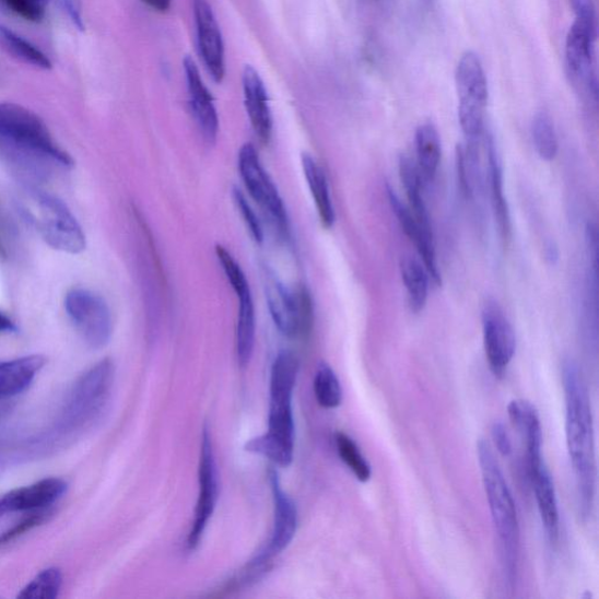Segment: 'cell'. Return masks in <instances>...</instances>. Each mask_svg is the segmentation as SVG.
Returning <instances> with one entry per match:
<instances>
[{"label":"cell","mask_w":599,"mask_h":599,"mask_svg":"<svg viewBox=\"0 0 599 599\" xmlns=\"http://www.w3.org/2000/svg\"><path fill=\"white\" fill-rule=\"evenodd\" d=\"M565 399V436L576 479L579 505L585 517L591 513L596 493L595 430L587 383L578 364L562 365Z\"/></svg>","instance_id":"cell-1"},{"label":"cell","mask_w":599,"mask_h":599,"mask_svg":"<svg viewBox=\"0 0 599 599\" xmlns=\"http://www.w3.org/2000/svg\"><path fill=\"white\" fill-rule=\"evenodd\" d=\"M0 154L28 171H42L47 164L63 168L74 165L39 116L15 104H0Z\"/></svg>","instance_id":"cell-2"},{"label":"cell","mask_w":599,"mask_h":599,"mask_svg":"<svg viewBox=\"0 0 599 599\" xmlns=\"http://www.w3.org/2000/svg\"><path fill=\"white\" fill-rule=\"evenodd\" d=\"M298 373L296 356L282 351L275 357L271 372L270 413L268 434L249 441L246 451L270 459L287 468L294 458L293 391Z\"/></svg>","instance_id":"cell-3"},{"label":"cell","mask_w":599,"mask_h":599,"mask_svg":"<svg viewBox=\"0 0 599 599\" xmlns=\"http://www.w3.org/2000/svg\"><path fill=\"white\" fill-rule=\"evenodd\" d=\"M482 484L495 532L501 542L504 571L510 588L517 582L520 559V524L517 506L493 448L485 439L477 444Z\"/></svg>","instance_id":"cell-4"},{"label":"cell","mask_w":599,"mask_h":599,"mask_svg":"<svg viewBox=\"0 0 599 599\" xmlns=\"http://www.w3.org/2000/svg\"><path fill=\"white\" fill-rule=\"evenodd\" d=\"M23 212L43 239L57 251L70 255L85 251V233L59 198L43 191H30L23 201Z\"/></svg>","instance_id":"cell-5"},{"label":"cell","mask_w":599,"mask_h":599,"mask_svg":"<svg viewBox=\"0 0 599 599\" xmlns=\"http://www.w3.org/2000/svg\"><path fill=\"white\" fill-rule=\"evenodd\" d=\"M456 83L459 96V122L469 144L484 139L489 83L482 63L473 52L465 54L457 66Z\"/></svg>","instance_id":"cell-6"},{"label":"cell","mask_w":599,"mask_h":599,"mask_svg":"<svg viewBox=\"0 0 599 599\" xmlns=\"http://www.w3.org/2000/svg\"><path fill=\"white\" fill-rule=\"evenodd\" d=\"M269 480L274 502V522L272 535L261 551L246 564L240 574L239 584L249 586L270 569L274 557L291 544L297 528V512L292 498L282 490L278 472L271 469Z\"/></svg>","instance_id":"cell-7"},{"label":"cell","mask_w":599,"mask_h":599,"mask_svg":"<svg viewBox=\"0 0 599 599\" xmlns=\"http://www.w3.org/2000/svg\"><path fill=\"white\" fill-rule=\"evenodd\" d=\"M114 363L98 362L75 383L62 411L66 427L83 426L102 414L114 385Z\"/></svg>","instance_id":"cell-8"},{"label":"cell","mask_w":599,"mask_h":599,"mask_svg":"<svg viewBox=\"0 0 599 599\" xmlns=\"http://www.w3.org/2000/svg\"><path fill=\"white\" fill-rule=\"evenodd\" d=\"M266 302L277 328L287 338L308 334L313 326V303L305 287L289 290L275 273L263 269Z\"/></svg>","instance_id":"cell-9"},{"label":"cell","mask_w":599,"mask_h":599,"mask_svg":"<svg viewBox=\"0 0 599 599\" xmlns=\"http://www.w3.org/2000/svg\"><path fill=\"white\" fill-rule=\"evenodd\" d=\"M64 308L79 334L94 349L105 348L111 338L113 320L103 296L83 289L66 295Z\"/></svg>","instance_id":"cell-10"},{"label":"cell","mask_w":599,"mask_h":599,"mask_svg":"<svg viewBox=\"0 0 599 599\" xmlns=\"http://www.w3.org/2000/svg\"><path fill=\"white\" fill-rule=\"evenodd\" d=\"M238 169L245 188L254 201L269 214L281 233L289 231V215L278 188L251 143L242 146L238 155Z\"/></svg>","instance_id":"cell-11"},{"label":"cell","mask_w":599,"mask_h":599,"mask_svg":"<svg viewBox=\"0 0 599 599\" xmlns=\"http://www.w3.org/2000/svg\"><path fill=\"white\" fill-rule=\"evenodd\" d=\"M199 493L195 509V519L189 531L187 547L190 552L203 539L205 529L220 498V474L215 462L212 439L208 426L203 428L201 458L198 468Z\"/></svg>","instance_id":"cell-12"},{"label":"cell","mask_w":599,"mask_h":599,"mask_svg":"<svg viewBox=\"0 0 599 599\" xmlns=\"http://www.w3.org/2000/svg\"><path fill=\"white\" fill-rule=\"evenodd\" d=\"M596 20L576 19L565 42V63L575 85L597 97L595 73Z\"/></svg>","instance_id":"cell-13"},{"label":"cell","mask_w":599,"mask_h":599,"mask_svg":"<svg viewBox=\"0 0 599 599\" xmlns=\"http://www.w3.org/2000/svg\"><path fill=\"white\" fill-rule=\"evenodd\" d=\"M482 331L490 369L495 377L503 378L517 351V337L507 316L496 304H489L482 310Z\"/></svg>","instance_id":"cell-14"},{"label":"cell","mask_w":599,"mask_h":599,"mask_svg":"<svg viewBox=\"0 0 599 599\" xmlns=\"http://www.w3.org/2000/svg\"><path fill=\"white\" fill-rule=\"evenodd\" d=\"M199 55L215 82L225 77V48L222 32L208 0H193Z\"/></svg>","instance_id":"cell-15"},{"label":"cell","mask_w":599,"mask_h":599,"mask_svg":"<svg viewBox=\"0 0 599 599\" xmlns=\"http://www.w3.org/2000/svg\"><path fill=\"white\" fill-rule=\"evenodd\" d=\"M224 273L239 300L236 347L238 362L240 367L245 368L252 359L256 342V309L252 292L240 265H228Z\"/></svg>","instance_id":"cell-16"},{"label":"cell","mask_w":599,"mask_h":599,"mask_svg":"<svg viewBox=\"0 0 599 599\" xmlns=\"http://www.w3.org/2000/svg\"><path fill=\"white\" fill-rule=\"evenodd\" d=\"M183 66H185L193 119L205 142L213 144L219 137L220 119L212 94L205 86L195 61L190 57H186Z\"/></svg>","instance_id":"cell-17"},{"label":"cell","mask_w":599,"mask_h":599,"mask_svg":"<svg viewBox=\"0 0 599 599\" xmlns=\"http://www.w3.org/2000/svg\"><path fill=\"white\" fill-rule=\"evenodd\" d=\"M62 479H43L35 484L16 489L0 498V515L13 512H35L55 505L68 492Z\"/></svg>","instance_id":"cell-18"},{"label":"cell","mask_w":599,"mask_h":599,"mask_svg":"<svg viewBox=\"0 0 599 599\" xmlns=\"http://www.w3.org/2000/svg\"><path fill=\"white\" fill-rule=\"evenodd\" d=\"M387 192L390 207L399 225H401L408 238L418 248L428 277L435 282V285L441 286L442 275L437 262L434 233H427L422 228L419 222L415 221L410 208L399 199L390 187H387Z\"/></svg>","instance_id":"cell-19"},{"label":"cell","mask_w":599,"mask_h":599,"mask_svg":"<svg viewBox=\"0 0 599 599\" xmlns=\"http://www.w3.org/2000/svg\"><path fill=\"white\" fill-rule=\"evenodd\" d=\"M245 107L256 136L263 144L272 138L273 119L268 91L252 66H246L243 74Z\"/></svg>","instance_id":"cell-20"},{"label":"cell","mask_w":599,"mask_h":599,"mask_svg":"<svg viewBox=\"0 0 599 599\" xmlns=\"http://www.w3.org/2000/svg\"><path fill=\"white\" fill-rule=\"evenodd\" d=\"M508 418L518 430L526 444L528 474H531L544 462L542 458V425L535 406L525 399H515L507 408Z\"/></svg>","instance_id":"cell-21"},{"label":"cell","mask_w":599,"mask_h":599,"mask_svg":"<svg viewBox=\"0 0 599 599\" xmlns=\"http://www.w3.org/2000/svg\"><path fill=\"white\" fill-rule=\"evenodd\" d=\"M529 479L536 492L545 537L555 543L560 537V512L552 474L543 462L538 470L529 474Z\"/></svg>","instance_id":"cell-22"},{"label":"cell","mask_w":599,"mask_h":599,"mask_svg":"<svg viewBox=\"0 0 599 599\" xmlns=\"http://www.w3.org/2000/svg\"><path fill=\"white\" fill-rule=\"evenodd\" d=\"M43 355H31L0 362V398L24 392L37 374L45 367Z\"/></svg>","instance_id":"cell-23"},{"label":"cell","mask_w":599,"mask_h":599,"mask_svg":"<svg viewBox=\"0 0 599 599\" xmlns=\"http://www.w3.org/2000/svg\"><path fill=\"white\" fill-rule=\"evenodd\" d=\"M484 142L489 157V177L491 187L492 205L495 219L501 228L502 237L508 242L512 235L510 212L504 191V174L501 158H498L495 142L490 132H485Z\"/></svg>","instance_id":"cell-24"},{"label":"cell","mask_w":599,"mask_h":599,"mask_svg":"<svg viewBox=\"0 0 599 599\" xmlns=\"http://www.w3.org/2000/svg\"><path fill=\"white\" fill-rule=\"evenodd\" d=\"M302 164L321 224L326 228H330L334 226L337 215L334 204L331 201L327 176L320 164L309 154H303Z\"/></svg>","instance_id":"cell-25"},{"label":"cell","mask_w":599,"mask_h":599,"mask_svg":"<svg viewBox=\"0 0 599 599\" xmlns=\"http://www.w3.org/2000/svg\"><path fill=\"white\" fill-rule=\"evenodd\" d=\"M415 155L422 179L430 183L435 179L442 158V142L437 128L427 122L415 131Z\"/></svg>","instance_id":"cell-26"},{"label":"cell","mask_w":599,"mask_h":599,"mask_svg":"<svg viewBox=\"0 0 599 599\" xmlns=\"http://www.w3.org/2000/svg\"><path fill=\"white\" fill-rule=\"evenodd\" d=\"M399 176H401L409 199L410 210L415 221L419 222L425 232L432 233L430 215L423 196V179L418 164L409 156L402 155L399 158Z\"/></svg>","instance_id":"cell-27"},{"label":"cell","mask_w":599,"mask_h":599,"mask_svg":"<svg viewBox=\"0 0 599 599\" xmlns=\"http://www.w3.org/2000/svg\"><path fill=\"white\" fill-rule=\"evenodd\" d=\"M399 269H401L411 312L419 314L423 312L427 303L430 277L424 266L412 258H404Z\"/></svg>","instance_id":"cell-28"},{"label":"cell","mask_w":599,"mask_h":599,"mask_svg":"<svg viewBox=\"0 0 599 599\" xmlns=\"http://www.w3.org/2000/svg\"><path fill=\"white\" fill-rule=\"evenodd\" d=\"M0 43L7 51L14 58L33 66V68L49 70L52 68L51 61L30 42L16 35L8 27L0 26Z\"/></svg>","instance_id":"cell-29"},{"label":"cell","mask_w":599,"mask_h":599,"mask_svg":"<svg viewBox=\"0 0 599 599\" xmlns=\"http://www.w3.org/2000/svg\"><path fill=\"white\" fill-rule=\"evenodd\" d=\"M316 401L325 409H337L341 406L343 391L336 372L327 363H321L314 378Z\"/></svg>","instance_id":"cell-30"},{"label":"cell","mask_w":599,"mask_h":599,"mask_svg":"<svg viewBox=\"0 0 599 599\" xmlns=\"http://www.w3.org/2000/svg\"><path fill=\"white\" fill-rule=\"evenodd\" d=\"M336 443L338 454L345 466H348V469L353 472L359 481L368 482L373 474L372 466L361 453L355 441L343 434V432H338Z\"/></svg>","instance_id":"cell-31"},{"label":"cell","mask_w":599,"mask_h":599,"mask_svg":"<svg viewBox=\"0 0 599 599\" xmlns=\"http://www.w3.org/2000/svg\"><path fill=\"white\" fill-rule=\"evenodd\" d=\"M531 132L539 156L544 161H553L559 152V140L551 118L544 113L537 115Z\"/></svg>","instance_id":"cell-32"},{"label":"cell","mask_w":599,"mask_h":599,"mask_svg":"<svg viewBox=\"0 0 599 599\" xmlns=\"http://www.w3.org/2000/svg\"><path fill=\"white\" fill-rule=\"evenodd\" d=\"M62 580V573L59 568L45 569L26 585L19 598L55 599L60 594Z\"/></svg>","instance_id":"cell-33"},{"label":"cell","mask_w":599,"mask_h":599,"mask_svg":"<svg viewBox=\"0 0 599 599\" xmlns=\"http://www.w3.org/2000/svg\"><path fill=\"white\" fill-rule=\"evenodd\" d=\"M52 513L51 510H48V508L31 512V514L27 515V517L21 522L15 524L13 527L3 532H0V551L16 540L23 538L26 532L44 525L48 521Z\"/></svg>","instance_id":"cell-34"},{"label":"cell","mask_w":599,"mask_h":599,"mask_svg":"<svg viewBox=\"0 0 599 599\" xmlns=\"http://www.w3.org/2000/svg\"><path fill=\"white\" fill-rule=\"evenodd\" d=\"M232 197L242 214L246 227L249 233H251V237L257 244H261L263 242V230L251 204L248 203L245 195L238 188H233Z\"/></svg>","instance_id":"cell-35"},{"label":"cell","mask_w":599,"mask_h":599,"mask_svg":"<svg viewBox=\"0 0 599 599\" xmlns=\"http://www.w3.org/2000/svg\"><path fill=\"white\" fill-rule=\"evenodd\" d=\"M49 0H0L8 9L28 22H40Z\"/></svg>","instance_id":"cell-36"},{"label":"cell","mask_w":599,"mask_h":599,"mask_svg":"<svg viewBox=\"0 0 599 599\" xmlns=\"http://www.w3.org/2000/svg\"><path fill=\"white\" fill-rule=\"evenodd\" d=\"M492 439L497 449V453L503 457H509L513 453V445L505 425L501 422H495L492 426Z\"/></svg>","instance_id":"cell-37"},{"label":"cell","mask_w":599,"mask_h":599,"mask_svg":"<svg viewBox=\"0 0 599 599\" xmlns=\"http://www.w3.org/2000/svg\"><path fill=\"white\" fill-rule=\"evenodd\" d=\"M79 30H83L81 0H55Z\"/></svg>","instance_id":"cell-38"},{"label":"cell","mask_w":599,"mask_h":599,"mask_svg":"<svg viewBox=\"0 0 599 599\" xmlns=\"http://www.w3.org/2000/svg\"><path fill=\"white\" fill-rule=\"evenodd\" d=\"M141 2L161 13L168 12L173 5V0H141Z\"/></svg>","instance_id":"cell-39"},{"label":"cell","mask_w":599,"mask_h":599,"mask_svg":"<svg viewBox=\"0 0 599 599\" xmlns=\"http://www.w3.org/2000/svg\"><path fill=\"white\" fill-rule=\"evenodd\" d=\"M16 331L15 324L9 318L8 315L0 312V332H13Z\"/></svg>","instance_id":"cell-40"},{"label":"cell","mask_w":599,"mask_h":599,"mask_svg":"<svg viewBox=\"0 0 599 599\" xmlns=\"http://www.w3.org/2000/svg\"><path fill=\"white\" fill-rule=\"evenodd\" d=\"M545 257L549 261L554 263L559 259V249L553 244L547 247Z\"/></svg>","instance_id":"cell-41"}]
</instances>
